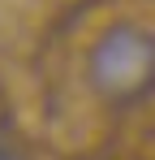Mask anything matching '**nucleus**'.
<instances>
[{
	"label": "nucleus",
	"instance_id": "1",
	"mask_svg": "<svg viewBox=\"0 0 155 160\" xmlns=\"http://www.w3.org/2000/svg\"><path fill=\"white\" fill-rule=\"evenodd\" d=\"M91 87L108 100L138 95L155 82V35L142 26H112L91 48Z\"/></svg>",
	"mask_w": 155,
	"mask_h": 160
}]
</instances>
